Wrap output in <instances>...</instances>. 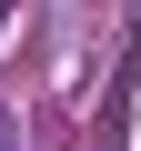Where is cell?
I'll return each mask as SVG.
<instances>
[{"label":"cell","instance_id":"6da1fadb","mask_svg":"<svg viewBox=\"0 0 141 151\" xmlns=\"http://www.w3.org/2000/svg\"><path fill=\"white\" fill-rule=\"evenodd\" d=\"M0 20H10V0H0Z\"/></svg>","mask_w":141,"mask_h":151}]
</instances>
